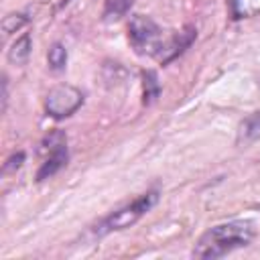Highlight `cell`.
<instances>
[{
    "label": "cell",
    "mask_w": 260,
    "mask_h": 260,
    "mask_svg": "<svg viewBox=\"0 0 260 260\" xmlns=\"http://www.w3.org/2000/svg\"><path fill=\"white\" fill-rule=\"evenodd\" d=\"M254 223L248 219H234L225 223H217L209 228L195 244L193 256L195 258H221L238 248L248 246L254 240Z\"/></svg>",
    "instance_id": "obj_1"
},
{
    "label": "cell",
    "mask_w": 260,
    "mask_h": 260,
    "mask_svg": "<svg viewBox=\"0 0 260 260\" xmlns=\"http://www.w3.org/2000/svg\"><path fill=\"white\" fill-rule=\"evenodd\" d=\"M158 189H150L142 195H138L136 199H132L130 203L122 205L120 209L112 211L110 215H106L95 228H93V234L95 236H106V234H112V232H120V230H126L130 225H134L142 215H146L156 203H158Z\"/></svg>",
    "instance_id": "obj_2"
},
{
    "label": "cell",
    "mask_w": 260,
    "mask_h": 260,
    "mask_svg": "<svg viewBox=\"0 0 260 260\" xmlns=\"http://www.w3.org/2000/svg\"><path fill=\"white\" fill-rule=\"evenodd\" d=\"M41 152L45 154L39 171H37V181H45L51 179L53 175H57L69 160V152H67V134L63 130H53L49 132L43 142H41Z\"/></svg>",
    "instance_id": "obj_3"
},
{
    "label": "cell",
    "mask_w": 260,
    "mask_h": 260,
    "mask_svg": "<svg viewBox=\"0 0 260 260\" xmlns=\"http://www.w3.org/2000/svg\"><path fill=\"white\" fill-rule=\"evenodd\" d=\"M83 104V91L69 83H59L49 89L45 98V112L55 120H63L77 112Z\"/></svg>",
    "instance_id": "obj_4"
},
{
    "label": "cell",
    "mask_w": 260,
    "mask_h": 260,
    "mask_svg": "<svg viewBox=\"0 0 260 260\" xmlns=\"http://www.w3.org/2000/svg\"><path fill=\"white\" fill-rule=\"evenodd\" d=\"M128 41L138 55H142L146 51L154 53L160 43V28L150 16L134 14L128 24Z\"/></svg>",
    "instance_id": "obj_5"
},
{
    "label": "cell",
    "mask_w": 260,
    "mask_h": 260,
    "mask_svg": "<svg viewBox=\"0 0 260 260\" xmlns=\"http://www.w3.org/2000/svg\"><path fill=\"white\" fill-rule=\"evenodd\" d=\"M195 37H197L195 26H185L183 30L173 32L167 41H160L158 47H156V51H154L152 55L156 57L158 63L167 65L169 61H173L175 57H179V55H181V53L195 41Z\"/></svg>",
    "instance_id": "obj_6"
},
{
    "label": "cell",
    "mask_w": 260,
    "mask_h": 260,
    "mask_svg": "<svg viewBox=\"0 0 260 260\" xmlns=\"http://www.w3.org/2000/svg\"><path fill=\"white\" fill-rule=\"evenodd\" d=\"M260 138V112H254L252 116L244 118L238 126V136L236 142L240 146H248Z\"/></svg>",
    "instance_id": "obj_7"
},
{
    "label": "cell",
    "mask_w": 260,
    "mask_h": 260,
    "mask_svg": "<svg viewBox=\"0 0 260 260\" xmlns=\"http://www.w3.org/2000/svg\"><path fill=\"white\" fill-rule=\"evenodd\" d=\"M30 49H32L30 35L24 32L22 37H18V39L12 43V47H10V51H8V61L14 63V65H24V63L28 61V57H30Z\"/></svg>",
    "instance_id": "obj_8"
},
{
    "label": "cell",
    "mask_w": 260,
    "mask_h": 260,
    "mask_svg": "<svg viewBox=\"0 0 260 260\" xmlns=\"http://www.w3.org/2000/svg\"><path fill=\"white\" fill-rule=\"evenodd\" d=\"M142 85H144V104L150 106L160 93V83H158V77L152 69L142 71Z\"/></svg>",
    "instance_id": "obj_9"
},
{
    "label": "cell",
    "mask_w": 260,
    "mask_h": 260,
    "mask_svg": "<svg viewBox=\"0 0 260 260\" xmlns=\"http://www.w3.org/2000/svg\"><path fill=\"white\" fill-rule=\"evenodd\" d=\"M132 4H134V0H106L102 16H104V20H118L132 8Z\"/></svg>",
    "instance_id": "obj_10"
},
{
    "label": "cell",
    "mask_w": 260,
    "mask_h": 260,
    "mask_svg": "<svg viewBox=\"0 0 260 260\" xmlns=\"http://www.w3.org/2000/svg\"><path fill=\"white\" fill-rule=\"evenodd\" d=\"M47 61H49V67L53 71H63L65 65H67V49L63 43H53L49 53H47Z\"/></svg>",
    "instance_id": "obj_11"
},
{
    "label": "cell",
    "mask_w": 260,
    "mask_h": 260,
    "mask_svg": "<svg viewBox=\"0 0 260 260\" xmlns=\"http://www.w3.org/2000/svg\"><path fill=\"white\" fill-rule=\"evenodd\" d=\"M26 16L24 14H8V16H4V20H2V30L6 32V35H10V32H16L18 28H22L24 24H26Z\"/></svg>",
    "instance_id": "obj_12"
},
{
    "label": "cell",
    "mask_w": 260,
    "mask_h": 260,
    "mask_svg": "<svg viewBox=\"0 0 260 260\" xmlns=\"http://www.w3.org/2000/svg\"><path fill=\"white\" fill-rule=\"evenodd\" d=\"M22 162H24V152H22V150H18L16 154H12V156H8V158H6V162H4V167H2V171H4V173L16 171V169H20V167H22Z\"/></svg>",
    "instance_id": "obj_13"
},
{
    "label": "cell",
    "mask_w": 260,
    "mask_h": 260,
    "mask_svg": "<svg viewBox=\"0 0 260 260\" xmlns=\"http://www.w3.org/2000/svg\"><path fill=\"white\" fill-rule=\"evenodd\" d=\"M6 102H8V81L6 77H2V110H6Z\"/></svg>",
    "instance_id": "obj_14"
}]
</instances>
